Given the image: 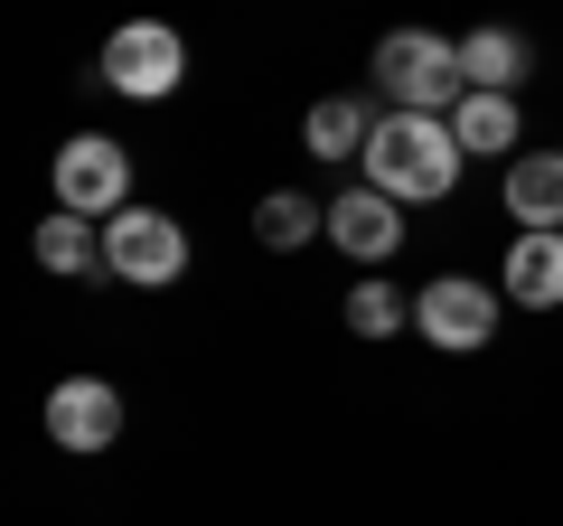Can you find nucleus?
<instances>
[{
	"label": "nucleus",
	"mask_w": 563,
	"mask_h": 526,
	"mask_svg": "<svg viewBox=\"0 0 563 526\" xmlns=\"http://www.w3.org/2000/svg\"><path fill=\"white\" fill-rule=\"evenodd\" d=\"M461 161L470 151L442 113H385L376 142H366V188H385V198H451Z\"/></svg>",
	"instance_id": "nucleus-1"
},
{
	"label": "nucleus",
	"mask_w": 563,
	"mask_h": 526,
	"mask_svg": "<svg viewBox=\"0 0 563 526\" xmlns=\"http://www.w3.org/2000/svg\"><path fill=\"white\" fill-rule=\"evenodd\" d=\"M376 85L395 95V113H451L470 95L461 76V39H432V29H395L376 47Z\"/></svg>",
	"instance_id": "nucleus-2"
},
{
	"label": "nucleus",
	"mask_w": 563,
	"mask_h": 526,
	"mask_svg": "<svg viewBox=\"0 0 563 526\" xmlns=\"http://www.w3.org/2000/svg\"><path fill=\"white\" fill-rule=\"evenodd\" d=\"M179 76H188V47H179V29H161V20H132V29H113V39H103V85H113V95H132V103H161Z\"/></svg>",
	"instance_id": "nucleus-3"
},
{
	"label": "nucleus",
	"mask_w": 563,
	"mask_h": 526,
	"mask_svg": "<svg viewBox=\"0 0 563 526\" xmlns=\"http://www.w3.org/2000/svg\"><path fill=\"white\" fill-rule=\"evenodd\" d=\"M57 207H76V217H122V207H132V151L103 142V132H76V142L57 151Z\"/></svg>",
	"instance_id": "nucleus-4"
},
{
	"label": "nucleus",
	"mask_w": 563,
	"mask_h": 526,
	"mask_svg": "<svg viewBox=\"0 0 563 526\" xmlns=\"http://www.w3.org/2000/svg\"><path fill=\"white\" fill-rule=\"evenodd\" d=\"M103 263H113L122 283H179L188 273V235L161 217V207H122V217H103Z\"/></svg>",
	"instance_id": "nucleus-5"
},
{
	"label": "nucleus",
	"mask_w": 563,
	"mask_h": 526,
	"mask_svg": "<svg viewBox=\"0 0 563 526\" xmlns=\"http://www.w3.org/2000/svg\"><path fill=\"white\" fill-rule=\"evenodd\" d=\"M413 329L432 348H488V329H498V292L470 283V273H442L432 292H413Z\"/></svg>",
	"instance_id": "nucleus-6"
},
{
	"label": "nucleus",
	"mask_w": 563,
	"mask_h": 526,
	"mask_svg": "<svg viewBox=\"0 0 563 526\" xmlns=\"http://www.w3.org/2000/svg\"><path fill=\"white\" fill-rule=\"evenodd\" d=\"M113 432H122V395L103 376H66L47 395V442L57 451H113Z\"/></svg>",
	"instance_id": "nucleus-7"
},
{
	"label": "nucleus",
	"mask_w": 563,
	"mask_h": 526,
	"mask_svg": "<svg viewBox=\"0 0 563 526\" xmlns=\"http://www.w3.org/2000/svg\"><path fill=\"white\" fill-rule=\"evenodd\" d=\"M507 302L517 310H554L563 302V226H526L507 244Z\"/></svg>",
	"instance_id": "nucleus-8"
},
{
	"label": "nucleus",
	"mask_w": 563,
	"mask_h": 526,
	"mask_svg": "<svg viewBox=\"0 0 563 526\" xmlns=\"http://www.w3.org/2000/svg\"><path fill=\"white\" fill-rule=\"evenodd\" d=\"M395 207L404 198H385V188H347L339 207H329V235L347 244V254H366V263H385L404 244V226H395Z\"/></svg>",
	"instance_id": "nucleus-9"
},
{
	"label": "nucleus",
	"mask_w": 563,
	"mask_h": 526,
	"mask_svg": "<svg viewBox=\"0 0 563 526\" xmlns=\"http://www.w3.org/2000/svg\"><path fill=\"white\" fill-rule=\"evenodd\" d=\"M376 103H366V95H329V103H310V122H301V142L310 151H320V161H357V151L366 142H376Z\"/></svg>",
	"instance_id": "nucleus-10"
},
{
	"label": "nucleus",
	"mask_w": 563,
	"mask_h": 526,
	"mask_svg": "<svg viewBox=\"0 0 563 526\" xmlns=\"http://www.w3.org/2000/svg\"><path fill=\"white\" fill-rule=\"evenodd\" d=\"M507 217L517 226H563V151L507 161Z\"/></svg>",
	"instance_id": "nucleus-11"
},
{
	"label": "nucleus",
	"mask_w": 563,
	"mask_h": 526,
	"mask_svg": "<svg viewBox=\"0 0 563 526\" xmlns=\"http://www.w3.org/2000/svg\"><path fill=\"white\" fill-rule=\"evenodd\" d=\"M526 66H536V47H526L517 29H470L461 39V76L479 85V95H517Z\"/></svg>",
	"instance_id": "nucleus-12"
},
{
	"label": "nucleus",
	"mask_w": 563,
	"mask_h": 526,
	"mask_svg": "<svg viewBox=\"0 0 563 526\" xmlns=\"http://www.w3.org/2000/svg\"><path fill=\"white\" fill-rule=\"evenodd\" d=\"M451 132H461V151L470 161H479V151H517V95H479V85H470L461 103H451Z\"/></svg>",
	"instance_id": "nucleus-13"
},
{
	"label": "nucleus",
	"mask_w": 563,
	"mask_h": 526,
	"mask_svg": "<svg viewBox=\"0 0 563 526\" xmlns=\"http://www.w3.org/2000/svg\"><path fill=\"white\" fill-rule=\"evenodd\" d=\"M254 235L273 244V254H291V244L329 235V207H310V198H291V188H282V198H263V207H254Z\"/></svg>",
	"instance_id": "nucleus-14"
},
{
	"label": "nucleus",
	"mask_w": 563,
	"mask_h": 526,
	"mask_svg": "<svg viewBox=\"0 0 563 526\" xmlns=\"http://www.w3.org/2000/svg\"><path fill=\"white\" fill-rule=\"evenodd\" d=\"M38 263L47 273H85V263H103V235L76 217V207H57V217L38 226Z\"/></svg>",
	"instance_id": "nucleus-15"
},
{
	"label": "nucleus",
	"mask_w": 563,
	"mask_h": 526,
	"mask_svg": "<svg viewBox=\"0 0 563 526\" xmlns=\"http://www.w3.org/2000/svg\"><path fill=\"white\" fill-rule=\"evenodd\" d=\"M395 320H413V310H404V292H385V283H357V302H347V329H357V339H385Z\"/></svg>",
	"instance_id": "nucleus-16"
}]
</instances>
